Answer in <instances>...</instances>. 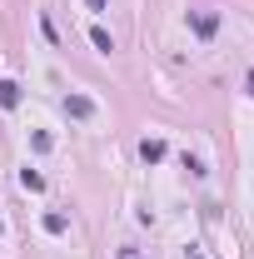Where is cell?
Here are the masks:
<instances>
[{"instance_id": "cell-2", "label": "cell", "mask_w": 254, "mask_h": 259, "mask_svg": "<svg viewBox=\"0 0 254 259\" xmlns=\"http://www.w3.org/2000/svg\"><path fill=\"white\" fill-rule=\"evenodd\" d=\"M20 105V85L15 80H0V110H15Z\"/></svg>"}, {"instance_id": "cell-7", "label": "cell", "mask_w": 254, "mask_h": 259, "mask_svg": "<svg viewBox=\"0 0 254 259\" xmlns=\"http://www.w3.org/2000/svg\"><path fill=\"white\" fill-rule=\"evenodd\" d=\"M249 95H254V75H249Z\"/></svg>"}, {"instance_id": "cell-6", "label": "cell", "mask_w": 254, "mask_h": 259, "mask_svg": "<svg viewBox=\"0 0 254 259\" xmlns=\"http://www.w3.org/2000/svg\"><path fill=\"white\" fill-rule=\"evenodd\" d=\"M85 5H90V10H105V0H85Z\"/></svg>"}, {"instance_id": "cell-3", "label": "cell", "mask_w": 254, "mask_h": 259, "mask_svg": "<svg viewBox=\"0 0 254 259\" xmlns=\"http://www.w3.org/2000/svg\"><path fill=\"white\" fill-rule=\"evenodd\" d=\"M140 160H145V164L164 160V145H159V140H145V145H140Z\"/></svg>"}, {"instance_id": "cell-4", "label": "cell", "mask_w": 254, "mask_h": 259, "mask_svg": "<svg viewBox=\"0 0 254 259\" xmlns=\"http://www.w3.org/2000/svg\"><path fill=\"white\" fill-rule=\"evenodd\" d=\"M215 25H220V15H209V10L194 15V30H199V35H215Z\"/></svg>"}, {"instance_id": "cell-8", "label": "cell", "mask_w": 254, "mask_h": 259, "mask_svg": "<svg viewBox=\"0 0 254 259\" xmlns=\"http://www.w3.org/2000/svg\"><path fill=\"white\" fill-rule=\"evenodd\" d=\"M190 259H199V254H190Z\"/></svg>"}, {"instance_id": "cell-5", "label": "cell", "mask_w": 254, "mask_h": 259, "mask_svg": "<svg viewBox=\"0 0 254 259\" xmlns=\"http://www.w3.org/2000/svg\"><path fill=\"white\" fill-rule=\"evenodd\" d=\"M90 40H95V50H115V40H110V30H100V25L90 30Z\"/></svg>"}, {"instance_id": "cell-1", "label": "cell", "mask_w": 254, "mask_h": 259, "mask_svg": "<svg viewBox=\"0 0 254 259\" xmlns=\"http://www.w3.org/2000/svg\"><path fill=\"white\" fill-rule=\"evenodd\" d=\"M65 110H70L75 120H90V115H95V105H90L85 95H70V100H65Z\"/></svg>"}]
</instances>
